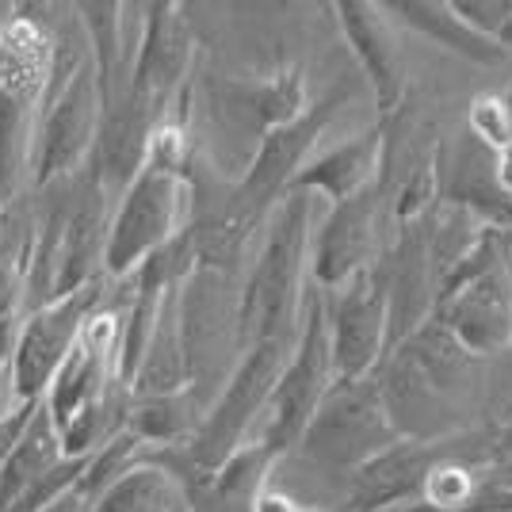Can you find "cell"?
<instances>
[{
	"label": "cell",
	"instance_id": "obj_1",
	"mask_svg": "<svg viewBox=\"0 0 512 512\" xmlns=\"http://www.w3.org/2000/svg\"><path fill=\"white\" fill-rule=\"evenodd\" d=\"M310 214H314V195L287 192L268 218L260 253L241 283V306H237L241 352L256 341L299 337L302 306H306L302 283L310 272V241H314Z\"/></svg>",
	"mask_w": 512,
	"mask_h": 512
},
{
	"label": "cell",
	"instance_id": "obj_2",
	"mask_svg": "<svg viewBox=\"0 0 512 512\" xmlns=\"http://www.w3.org/2000/svg\"><path fill=\"white\" fill-rule=\"evenodd\" d=\"M54 77V39L39 20L16 16L0 23V214L31 176L35 130Z\"/></svg>",
	"mask_w": 512,
	"mask_h": 512
},
{
	"label": "cell",
	"instance_id": "obj_3",
	"mask_svg": "<svg viewBox=\"0 0 512 512\" xmlns=\"http://www.w3.org/2000/svg\"><path fill=\"white\" fill-rule=\"evenodd\" d=\"M69 31L54 39V77L46 88V104L35 130V157H31V184L54 188L92 165L100 142L104 100L96 85L92 50L69 58Z\"/></svg>",
	"mask_w": 512,
	"mask_h": 512
},
{
	"label": "cell",
	"instance_id": "obj_4",
	"mask_svg": "<svg viewBox=\"0 0 512 512\" xmlns=\"http://www.w3.org/2000/svg\"><path fill=\"white\" fill-rule=\"evenodd\" d=\"M195 218V184L192 165H172L161 157H146L142 172L119 195L104 245V276L123 283L153 253H161L169 241L192 230Z\"/></svg>",
	"mask_w": 512,
	"mask_h": 512
},
{
	"label": "cell",
	"instance_id": "obj_5",
	"mask_svg": "<svg viewBox=\"0 0 512 512\" xmlns=\"http://www.w3.org/2000/svg\"><path fill=\"white\" fill-rule=\"evenodd\" d=\"M432 318L474 356L512 352V264L509 234L486 230L440 291Z\"/></svg>",
	"mask_w": 512,
	"mask_h": 512
},
{
	"label": "cell",
	"instance_id": "obj_6",
	"mask_svg": "<svg viewBox=\"0 0 512 512\" xmlns=\"http://www.w3.org/2000/svg\"><path fill=\"white\" fill-rule=\"evenodd\" d=\"M402 436L390 421L379 375L360 383H337L306 428L299 455L325 474L348 478L375 455L394 448Z\"/></svg>",
	"mask_w": 512,
	"mask_h": 512
},
{
	"label": "cell",
	"instance_id": "obj_7",
	"mask_svg": "<svg viewBox=\"0 0 512 512\" xmlns=\"http://www.w3.org/2000/svg\"><path fill=\"white\" fill-rule=\"evenodd\" d=\"M333 386H337V375H333V348H329L325 291L314 287L306 295V306H302V329L295 352H291V360L276 383V394L268 402V421H264L260 440L276 451L279 459L299 451L306 428Z\"/></svg>",
	"mask_w": 512,
	"mask_h": 512
},
{
	"label": "cell",
	"instance_id": "obj_8",
	"mask_svg": "<svg viewBox=\"0 0 512 512\" xmlns=\"http://www.w3.org/2000/svg\"><path fill=\"white\" fill-rule=\"evenodd\" d=\"M325 318L337 383L371 379L390 352V295L383 260L337 291H325Z\"/></svg>",
	"mask_w": 512,
	"mask_h": 512
},
{
	"label": "cell",
	"instance_id": "obj_9",
	"mask_svg": "<svg viewBox=\"0 0 512 512\" xmlns=\"http://www.w3.org/2000/svg\"><path fill=\"white\" fill-rule=\"evenodd\" d=\"M203 100H207V119L218 134L245 146V157L253 161L260 142L276 127L291 123L306 111V77L299 65L279 69L272 77H207L203 81Z\"/></svg>",
	"mask_w": 512,
	"mask_h": 512
},
{
	"label": "cell",
	"instance_id": "obj_10",
	"mask_svg": "<svg viewBox=\"0 0 512 512\" xmlns=\"http://www.w3.org/2000/svg\"><path fill=\"white\" fill-rule=\"evenodd\" d=\"M104 279L107 276L92 279L88 287L65 295V299L43 302L23 318L16 360H12L20 402H43L46 398V390L54 386L58 371L81 341L88 318L104 306Z\"/></svg>",
	"mask_w": 512,
	"mask_h": 512
},
{
	"label": "cell",
	"instance_id": "obj_11",
	"mask_svg": "<svg viewBox=\"0 0 512 512\" xmlns=\"http://www.w3.org/2000/svg\"><path fill=\"white\" fill-rule=\"evenodd\" d=\"M142 8L146 16H142L127 96L150 107L157 119H165L195 81V35L184 16V4L153 0Z\"/></svg>",
	"mask_w": 512,
	"mask_h": 512
},
{
	"label": "cell",
	"instance_id": "obj_12",
	"mask_svg": "<svg viewBox=\"0 0 512 512\" xmlns=\"http://www.w3.org/2000/svg\"><path fill=\"white\" fill-rule=\"evenodd\" d=\"M386 199L383 188H367L363 195L329 207L310 241V279L321 291H337L348 279L375 268L386 253L383 241Z\"/></svg>",
	"mask_w": 512,
	"mask_h": 512
},
{
	"label": "cell",
	"instance_id": "obj_13",
	"mask_svg": "<svg viewBox=\"0 0 512 512\" xmlns=\"http://www.w3.org/2000/svg\"><path fill=\"white\" fill-rule=\"evenodd\" d=\"M333 12H337V23L344 31V43L356 54L363 77L371 85L379 123L394 119L406 107L409 73L406 54H402V46L394 39V27H390V12L383 4H371V0H341V4H333Z\"/></svg>",
	"mask_w": 512,
	"mask_h": 512
},
{
	"label": "cell",
	"instance_id": "obj_14",
	"mask_svg": "<svg viewBox=\"0 0 512 512\" xmlns=\"http://www.w3.org/2000/svg\"><path fill=\"white\" fill-rule=\"evenodd\" d=\"M440 203L474 214L486 230L512 234V195L497 180V157L467 130L440 146Z\"/></svg>",
	"mask_w": 512,
	"mask_h": 512
},
{
	"label": "cell",
	"instance_id": "obj_15",
	"mask_svg": "<svg viewBox=\"0 0 512 512\" xmlns=\"http://www.w3.org/2000/svg\"><path fill=\"white\" fill-rule=\"evenodd\" d=\"M383 157H386V130L375 123L356 138H344L341 146L314 153V161L299 172V180L291 184V192L321 195L329 207L348 203L375 188L383 180Z\"/></svg>",
	"mask_w": 512,
	"mask_h": 512
},
{
	"label": "cell",
	"instance_id": "obj_16",
	"mask_svg": "<svg viewBox=\"0 0 512 512\" xmlns=\"http://www.w3.org/2000/svg\"><path fill=\"white\" fill-rule=\"evenodd\" d=\"M390 12V20L406 23L409 31H417L421 39H428L432 46L448 50V54H459L474 65H501L509 50L478 35L459 12L451 0H386L383 4Z\"/></svg>",
	"mask_w": 512,
	"mask_h": 512
},
{
	"label": "cell",
	"instance_id": "obj_17",
	"mask_svg": "<svg viewBox=\"0 0 512 512\" xmlns=\"http://www.w3.org/2000/svg\"><path fill=\"white\" fill-rule=\"evenodd\" d=\"M276 463L279 455L260 436L249 440L230 463H222L211 478H203L199 486L188 490L192 512H256V501L268 490Z\"/></svg>",
	"mask_w": 512,
	"mask_h": 512
},
{
	"label": "cell",
	"instance_id": "obj_18",
	"mask_svg": "<svg viewBox=\"0 0 512 512\" xmlns=\"http://www.w3.org/2000/svg\"><path fill=\"white\" fill-rule=\"evenodd\" d=\"M65 459L62 436L50 421L46 406L35 413L31 428L23 432L16 451L8 455V463L0 467V512H16L27 493L43 482L50 470Z\"/></svg>",
	"mask_w": 512,
	"mask_h": 512
},
{
	"label": "cell",
	"instance_id": "obj_19",
	"mask_svg": "<svg viewBox=\"0 0 512 512\" xmlns=\"http://www.w3.org/2000/svg\"><path fill=\"white\" fill-rule=\"evenodd\" d=\"M85 512H192V497L172 470L142 455V463L107 486Z\"/></svg>",
	"mask_w": 512,
	"mask_h": 512
},
{
	"label": "cell",
	"instance_id": "obj_20",
	"mask_svg": "<svg viewBox=\"0 0 512 512\" xmlns=\"http://www.w3.org/2000/svg\"><path fill=\"white\" fill-rule=\"evenodd\" d=\"M467 134L478 146H486L493 157L512 150V88L509 92H482L470 100Z\"/></svg>",
	"mask_w": 512,
	"mask_h": 512
},
{
	"label": "cell",
	"instance_id": "obj_21",
	"mask_svg": "<svg viewBox=\"0 0 512 512\" xmlns=\"http://www.w3.org/2000/svg\"><path fill=\"white\" fill-rule=\"evenodd\" d=\"M451 4H455V12L478 35H486V39H493V43L501 46V35H505V27L512 23V0H451Z\"/></svg>",
	"mask_w": 512,
	"mask_h": 512
},
{
	"label": "cell",
	"instance_id": "obj_22",
	"mask_svg": "<svg viewBox=\"0 0 512 512\" xmlns=\"http://www.w3.org/2000/svg\"><path fill=\"white\" fill-rule=\"evenodd\" d=\"M256 512H321V509H306L295 497H287V493H279L268 486V490L260 493V501H256Z\"/></svg>",
	"mask_w": 512,
	"mask_h": 512
},
{
	"label": "cell",
	"instance_id": "obj_23",
	"mask_svg": "<svg viewBox=\"0 0 512 512\" xmlns=\"http://www.w3.org/2000/svg\"><path fill=\"white\" fill-rule=\"evenodd\" d=\"M467 512H512V490H482Z\"/></svg>",
	"mask_w": 512,
	"mask_h": 512
},
{
	"label": "cell",
	"instance_id": "obj_24",
	"mask_svg": "<svg viewBox=\"0 0 512 512\" xmlns=\"http://www.w3.org/2000/svg\"><path fill=\"white\" fill-rule=\"evenodd\" d=\"M482 474H486V490H512V451L490 467H482Z\"/></svg>",
	"mask_w": 512,
	"mask_h": 512
},
{
	"label": "cell",
	"instance_id": "obj_25",
	"mask_svg": "<svg viewBox=\"0 0 512 512\" xmlns=\"http://www.w3.org/2000/svg\"><path fill=\"white\" fill-rule=\"evenodd\" d=\"M497 180H501V188L512 195V150L497 153Z\"/></svg>",
	"mask_w": 512,
	"mask_h": 512
},
{
	"label": "cell",
	"instance_id": "obj_26",
	"mask_svg": "<svg viewBox=\"0 0 512 512\" xmlns=\"http://www.w3.org/2000/svg\"><path fill=\"white\" fill-rule=\"evenodd\" d=\"M46 512H85V501H81V497H77V493H69V497H65V501H58V505H54V509H46Z\"/></svg>",
	"mask_w": 512,
	"mask_h": 512
},
{
	"label": "cell",
	"instance_id": "obj_27",
	"mask_svg": "<svg viewBox=\"0 0 512 512\" xmlns=\"http://www.w3.org/2000/svg\"><path fill=\"white\" fill-rule=\"evenodd\" d=\"M509 264H512V234H509Z\"/></svg>",
	"mask_w": 512,
	"mask_h": 512
}]
</instances>
